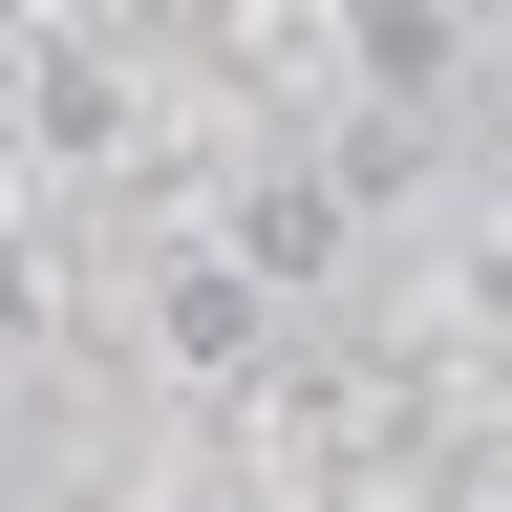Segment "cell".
Listing matches in <instances>:
<instances>
[{"label": "cell", "mask_w": 512, "mask_h": 512, "mask_svg": "<svg viewBox=\"0 0 512 512\" xmlns=\"http://www.w3.org/2000/svg\"><path fill=\"white\" fill-rule=\"evenodd\" d=\"M150 342H171L192 384H235V363H256V256H235V235H214V256H171V299H150Z\"/></svg>", "instance_id": "cell-1"}, {"label": "cell", "mask_w": 512, "mask_h": 512, "mask_svg": "<svg viewBox=\"0 0 512 512\" xmlns=\"http://www.w3.org/2000/svg\"><path fill=\"white\" fill-rule=\"evenodd\" d=\"M192 512H214V491H192Z\"/></svg>", "instance_id": "cell-4"}, {"label": "cell", "mask_w": 512, "mask_h": 512, "mask_svg": "<svg viewBox=\"0 0 512 512\" xmlns=\"http://www.w3.org/2000/svg\"><path fill=\"white\" fill-rule=\"evenodd\" d=\"M22 128H43V150H107V128H128V86H107V64H43V86H22Z\"/></svg>", "instance_id": "cell-3"}, {"label": "cell", "mask_w": 512, "mask_h": 512, "mask_svg": "<svg viewBox=\"0 0 512 512\" xmlns=\"http://www.w3.org/2000/svg\"><path fill=\"white\" fill-rule=\"evenodd\" d=\"M235 256H256V278H320V256H342V192H320V171H278V192L235 214Z\"/></svg>", "instance_id": "cell-2"}]
</instances>
